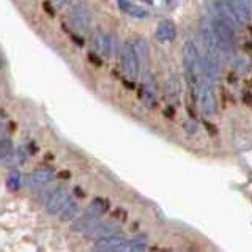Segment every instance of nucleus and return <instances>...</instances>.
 I'll return each mask as SVG.
<instances>
[{"label": "nucleus", "instance_id": "1", "mask_svg": "<svg viewBox=\"0 0 252 252\" xmlns=\"http://www.w3.org/2000/svg\"><path fill=\"white\" fill-rule=\"evenodd\" d=\"M183 65L186 69L188 81L197 87L200 81V55L192 41H186L183 46Z\"/></svg>", "mask_w": 252, "mask_h": 252}, {"label": "nucleus", "instance_id": "2", "mask_svg": "<svg viewBox=\"0 0 252 252\" xmlns=\"http://www.w3.org/2000/svg\"><path fill=\"white\" fill-rule=\"evenodd\" d=\"M211 24L213 35H215L216 44L219 47V51H233L235 49V29L228 26L227 22H224L220 18L215 16Z\"/></svg>", "mask_w": 252, "mask_h": 252}, {"label": "nucleus", "instance_id": "3", "mask_svg": "<svg viewBox=\"0 0 252 252\" xmlns=\"http://www.w3.org/2000/svg\"><path fill=\"white\" fill-rule=\"evenodd\" d=\"M68 16L71 24L79 30H87L92 24V13L82 0H71Z\"/></svg>", "mask_w": 252, "mask_h": 252}, {"label": "nucleus", "instance_id": "4", "mask_svg": "<svg viewBox=\"0 0 252 252\" xmlns=\"http://www.w3.org/2000/svg\"><path fill=\"white\" fill-rule=\"evenodd\" d=\"M195 90H197V99H199L200 110L205 115H213L216 112V94L211 84L200 79Z\"/></svg>", "mask_w": 252, "mask_h": 252}, {"label": "nucleus", "instance_id": "5", "mask_svg": "<svg viewBox=\"0 0 252 252\" xmlns=\"http://www.w3.org/2000/svg\"><path fill=\"white\" fill-rule=\"evenodd\" d=\"M122 65H123V71L125 74L134 79L137 77L139 74V68H140V63L137 60V55L132 49V44L131 43H126L123 46V52H122Z\"/></svg>", "mask_w": 252, "mask_h": 252}, {"label": "nucleus", "instance_id": "6", "mask_svg": "<svg viewBox=\"0 0 252 252\" xmlns=\"http://www.w3.org/2000/svg\"><path fill=\"white\" fill-rule=\"evenodd\" d=\"M69 202V194L65 188H59L46 200V210L49 215H59L60 210Z\"/></svg>", "mask_w": 252, "mask_h": 252}, {"label": "nucleus", "instance_id": "7", "mask_svg": "<svg viewBox=\"0 0 252 252\" xmlns=\"http://www.w3.org/2000/svg\"><path fill=\"white\" fill-rule=\"evenodd\" d=\"M93 47L99 55L102 57H109L110 52H112V38L106 35L104 32H96L93 35Z\"/></svg>", "mask_w": 252, "mask_h": 252}, {"label": "nucleus", "instance_id": "8", "mask_svg": "<svg viewBox=\"0 0 252 252\" xmlns=\"http://www.w3.org/2000/svg\"><path fill=\"white\" fill-rule=\"evenodd\" d=\"M175 36H177V26L172 21L165 19V21H161L159 24H158V27H156V38L159 39L161 43L173 41Z\"/></svg>", "mask_w": 252, "mask_h": 252}, {"label": "nucleus", "instance_id": "9", "mask_svg": "<svg viewBox=\"0 0 252 252\" xmlns=\"http://www.w3.org/2000/svg\"><path fill=\"white\" fill-rule=\"evenodd\" d=\"M220 2H222L228 10H232L235 13L236 18L243 22V26H246L249 21V8L244 6L241 0H220Z\"/></svg>", "mask_w": 252, "mask_h": 252}, {"label": "nucleus", "instance_id": "10", "mask_svg": "<svg viewBox=\"0 0 252 252\" xmlns=\"http://www.w3.org/2000/svg\"><path fill=\"white\" fill-rule=\"evenodd\" d=\"M114 233H118V227L114 224V222H98L94 225L92 230L87 232V235L92 236V238H104V236H109V235H114Z\"/></svg>", "mask_w": 252, "mask_h": 252}, {"label": "nucleus", "instance_id": "11", "mask_svg": "<svg viewBox=\"0 0 252 252\" xmlns=\"http://www.w3.org/2000/svg\"><path fill=\"white\" fill-rule=\"evenodd\" d=\"M125 240L122 238L120 235H109V236H104V238H99L94 244V249L96 251H101V252H112L115 248H118L120 244L123 243Z\"/></svg>", "mask_w": 252, "mask_h": 252}, {"label": "nucleus", "instance_id": "12", "mask_svg": "<svg viewBox=\"0 0 252 252\" xmlns=\"http://www.w3.org/2000/svg\"><path fill=\"white\" fill-rule=\"evenodd\" d=\"M54 173L52 170L49 169H36L30 173L29 177V185L33 186V188H38V186H43L46 183H49V181L52 180Z\"/></svg>", "mask_w": 252, "mask_h": 252}, {"label": "nucleus", "instance_id": "13", "mask_svg": "<svg viewBox=\"0 0 252 252\" xmlns=\"http://www.w3.org/2000/svg\"><path fill=\"white\" fill-rule=\"evenodd\" d=\"M99 222V218L98 216H92V215H85L84 218L77 219L73 222V225H71V230L73 232H82V233H87L89 230H92V228L96 225Z\"/></svg>", "mask_w": 252, "mask_h": 252}, {"label": "nucleus", "instance_id": "14", "mask_svg": "<svg viewBox=\"0 0 252 252\" xmlns=\"http://www.w3.org/2000/svg\"><path fill=\"white\" fill-rule=\"evenodd\" d=\"M117 3H118V6H120V10L123 13L132 16V18H136V19L147 18V11L144 10V8L134 5L132 2H129V0H117Z\"/></svg>", "mask_w": 252, "mask_h": 252}, {"label": "nucleus", "instance_id": "15", "mask_svg": "<svg viewBox=\"0 0 252 252\" xmlns=\"http://www.w3.org/2000/svg\"><path fill=\"white\" fill-rule=\"evenodd\" d=\"M164 93H165V98L169 101H177L180 98V93H181V84H180V79L178 77H170L167 82H165L164 87Z\"/></svg>", "mask_w": 252, "mask_h": 252}, {"label": "nucleus", "instance_id": "16", "mask_svg": "<svg viewBox=\"0 0 252 252\" xmlns=\"http://www.w3.org/2000/svg\"><path fill=\"white\" fill-rule=\"evenodd\" d=\"M155 96H156L155 79L147 73L145 77H144V101L147 102V104H153Z\"/></svg>", "mask_w": 252, "mask_h": 252}, {"label": "nucleus", "instance_id": "17", "mask_svg": "<svg viewBox=\"0 0 252 252\" xmlns=\"http://www.w3.org/2000/svg\"><path fill=\"white\" fill-rule=\"evenodd\" d=\"M131 44H132L134 52H136V55H137L139 63H145L147 59H148V46L145 43V39L136 38V39H134V43H131Z\"/></svg>", "mask_w": 252, "mask_h": 252}, {"label": "nucleus", "instance_id": "18", "mask_svg": "<svg viewBox=\"0 0 252 252\" xmlns=\"http://www.w3.org/2000/svg\"><path fill=\"white\" fill-rule=\"evenodd\" d=\"M77 213H79V205L69 200L65 207L60 210V219L62 220H71V219L76 218Z\"/></svg>", "mask_w": 252, "mask_h": 252}, {"label": "nucleus", "instance_id": "19", "mask_svg": "<svg viewBox=\"0 0 252 252\" xmlns=\"http://www.w3.org/2000/svg\"><path fill=\"white\" fill-rule=\"evenodd\" d=\"M6 186H8V189H11V191H18L21 188V173L18 170H13L10 175H8Z\"/></svg>", "mask_w": 252, "mask_h": 252}, {"label": "nucleus", "instance_id": "20", "mask_svg": "<svg viewBox=\"0 0 252 252\" xmlns=\"http://www.w3.org/2000/svg\"><path fill=\"white\" fill-rule=\"evenodd\" d=\"M13 152V142L10 139H2L0 140V159H3Z\"/></svg>", "mask_w": 252, "mask_h": 252}, {"label": "nucleus", "instance_id": "21", "mask_svg": "<svg viewBox=\"0 0 252 252\" xmlns=\"http://www.w3.org/2000/svg\"><path fill=\"white\" fill-rule=\"evenodd\" d=\"M52 2H54L55 6H63V5H65L66 0H52Z\"/></svg>", "mask_w": 252, "mask_h": 252}, {"label": "nucleus", "instance_id": "22", "mask_svg": "<svg viewBox=\"0 0 252 252\" xmlns=\"http://www.w3.org/2000/svg\"><path fill=\"white\" fill-rule=\"evenodd\" d=\"M241 2L244 3V6L249 8V10H251V0H241Z\"/></svg>", "mask_w": 252, "mask_h": 252}, {"label": "nucleus", "instance_id": "23", "mask_svg": "<svg viewBox=\"0 0 252 252\" xmlns=\"http://www.w3.org/2000/svg\"><path fill=\"white\" fill-rule=\"evenodd\" d=\"M145 3H153V0H144Z\"/></svg>", "mask_w": 252, "mask_h": 252}, {"label": "nucleus", "instance_id": "24", "mask_svg": "<svg viewBox=\"0 0 252 252\" xmlns=\"http://www.w3.org/2000/svg\"><path fill=\"white\" fill-rule=\"evenodd\" d=\"M165 2H167V3H170V2H172V0H165Z\"/></svg>", "mask_w": 252, "mask_h": 252}]
</instances>
